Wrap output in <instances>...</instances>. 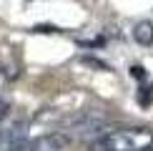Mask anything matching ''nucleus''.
Segmentation results:
<instances>
[{
  "label": "nucleus",
  "mask_w": 153,
  "mask_h": 151,
  "mask_svg": "<svg viewBox=\"0 0 153 151\" xmlns=\"http://www.w3.org/2000/svg\"><path fill=\"white\" fill-rule=\"evenodd\" d=\"M131 78H136V81H146V71H143V66H131Z\"/></svg>",
  "instance_id": "nucleus-6"
},
{
  "label": "nucleus",
  "mask_w": 153,
  "mask_h": 151,
  "mask_svg": "<svg viewBox=\"0 0 153 151\" xmlns=\"http://www.w3.org/2000/svg\"><path fill=\"white\" fill-rule=\"evenodd\" d=\"M138 98H141L143 106H148L151 101H153V88H151L148 83H143V86H141V93H138Z\"/></svg>",
  "instance_id": "nucleus-5"
},
{
  "label": "nucleus",
  "mask_w": 153,
  "mask_h": 151,
  "mask_svg": "<svg viewBox=\"0 0 153 151\" xmlns=\"http://www.w3.org/2000/svg\"><path fill=\"white\" fill-rule=\"evenodd\" d=\"M133 40L141 46H153V23L151 20H141L133 25Z\"/></svg>",
  "instance_id": "nucleus-4"
},
{
  "label": "nucleus",
  "mask_w": 153,
  "mask_h": 151,
  "mask_svg": "<svg viewBox=\"0 0 153 151\" xmlns=\"http://www.w3.org/2000/svg\"><path fill=\"white\" fill-rule=\"evenodd\" d=\"M68 144H71V134H65V131H50V134L38 136L30 144V151H63Z\"/></svg>",
  "instance_id": "nucleus-2"
},
{
  "label": "nucleus",
  "mask_w": 153,
  "mask_h": 151,
  "mask_svg": "<svg viewBox=\"0 0 153 151\" xmlns=\"http://www.w3.org/2000/svg\"><path fill=\"white\" fill-rule=\"evenodd\" d=\"M88 151H153V131L148 129H116L95 134Z\"/></svg>",
  "instance_id": "nucleus-1"
},
{
  "label": "nucleus",
  "mask_w": 153,
  "mask_h": 151,
  "mask_svg": "<svg viewBox=\"0 0 153 151\" xmlns=\"http://www.w3.org/2000/svg\"><path fill=\"white\" fill-rule=\"evenodd\" d=\"M0 136H3V131H0Z\"/></svg>",
  "instance_id": "nucleus-9"
},
{
  "label": "nucleus",
  "mask_w": 153,
  "mask_h": 151,
  "mask_svg": "<svg viewBox=\"0 0 153 151\" xmlns=\"http://www.w3.org/2000/svg\"><path fill=\"white\" fill-rule=\"evenodd\" d=\"M10 151H30V144H33V138H30V123L28 121H18L15 126L10 129Z\"/></svg>",
  "instance_id": "nucleus-3"
},
{
  "label": "nucleus",
  "mask_w": 153,
  "mask_h": 151,
  "mask_svg": "<svg viewBox=\"0 0 153 151\" xmlns=\"http://www.w3.org/2000/svg\"><path fill=\"white\" fill-rule=\"evenodd\" d=\"M8 113H10V101L0 96V121H3V118L8 116Z\"/></svg>",
  "instance_id": "nucleus-8"
},
{
  "label": "nucleus",
  "mask_w": 153,
  "mask_h": 151,
  "mask_svg": "<svg viewBox=\"0 0 153 151\" xmlns=\"http://www.w3.org/2000/svg\"><path fill=\"white\" fill-rule=\"evenodd\" d=\"M33 33H60V28H53V25H33Z\"/></svg>",
  "instance_id": "nucleus-7"
}]
</instances>
